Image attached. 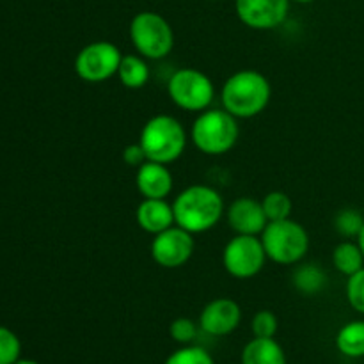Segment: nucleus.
<instances>
[{
	"label": "nucleus",
	"mask_w": 364,
	"mask_h": 364,
	"mask_svg": "<svg viewBox=\"0 0 364 364\" xmlns=\"http://www.w3.org/2000/svg\"><path fill=\"white\" fill-rule=\"evenodd\" d=\"M174 223L192 235L206 233L220 223L224 199L210 185H191L174 198Z\"/></svg>",
	"instance_id": "obj_1"
},
{
	"label": "nucleus",
	"mask_w": 364,
	"mask_h": 364,
	"mask_svg": "<svg viewBox=\"0 0 364 364\" xmlns=\"http://www.w3.org/2000/svg\"><path fill=\"white\" fill-rule=\"evenodd\" d=\"M272 85L269 78L256 70H240L231 75L223 85L220 102L223 109L237 119H251L269 107Z\"/></svg>",
	"instance_id": "obj_2"
},
{
	"label": "nucleus",
	"mask_w": 364,
	"mask_h": 364,
	"mask_svg": "<svg viewBox=\"0 0 364 364\" xmlns=\"http://www.w3.org/2000/svg\"><path fill=\"white\" fill-rule=\"evenodd\" d=\"M187 142V130L169 114H156L149 117L139 135V144L144 149L148 160L166 166L176 162L183 155Z\"/></svg>",
	"instance_id": "obj_3"
},
{
	"label": "nucleus",
	"mask_w": 364,
	"mask_h": 364,
	"mask_svg": "<svg viewBox=\"0 0 364 364\" xmlns=\"http://www.w3.org/2000/svg\"><path fill=\"white\" fill-rule=\"evenodd\" d=\"M240 137L238 119L226 109H206L198 114L191 128V141L201 153L219 156L230 153Z\"/></svg>",
	"instance_id": "obj_4"
},
{
	"label": "nucleus",
	"mask_w": 364,
	"mask_h": 364,
	"mask_svg": "<svg viewBox=\"0 0 364 364\" xmlns=\"http://www.w3.org/2000/svg\"><path fill=\"white\" fill-rule=\"evenodd\" d=\"M259 238L267 258L277 265H297L309 251L308 230L291 217L269 223Z\"/></svg>",
	"instance_id": "obj_5"
},
{
	"label": "nucleus",
	"mask_w": 364,
	"mask_h": 364,
	"mask_svg": "<svg viewBox=\"0 0 364 364\" xmlns=\"http://www.w3.org/2000/svg\"><path fill=\"white\" fill-rule=\"evenodd\" d=\"M128 32L135 52L146 59H166L174 48L173 27L162 14L155 11H141L135 14Z\"/></svg>",
	"instance_id": "obj_6"
},
{
	"label": "nucleus",
	"mask_w": 364,
	"mask_h": 364,
	"mask_svg": "<svg viewBox=\"0 0 364 364\" xmlns=\"http://www.w3.org/2000/svg\"><path fill=\"white\" fill-rule=\"evenodd\" d=\"M167 92L173 103L187 112H203L210 109L215 98V87L210 77L196 68H181L171 75Z\"/></svg>",
	"instance_id": "obj_7"
},
{
	"label": "nucleus",
	"mask_w": 364,
	"mask_h": 364,
	"mask_svg": "<svg viewBox=\"0 0 364 364\" xmlns=\"http://www.w3.org/2000/svg\"><path fill=\"white\" fill-rule=\"evenodd\" d=\"M123 53L112 41L98 39L85 45L75 57V73L87 84H102L116 77Z\"/></svg>",
	"instance_id": "obj_8"
},
{
	"label": "nucleus",
	"mask_w": 364,
	"mask_h": 364,
	"mask_svg": "<svg viewBox=\"0 0 364 364\" xmlns=\"http://www.w3.org/2000/svg\"><path fill=\"white\" fill-rule=\"evenodd\" d=\"M263 242L255 235H235L223 251V267L235 279H251L258 276L267 263Z\"/></svg>",
	"instance_id": "obj_9"
},
{
	"label": "nucleus",
	"mask_w": 364,
	"mask_h": 364,
	"mask_svg": "<svg viewBox=\"0 0 364 364\" xmlns=\"http://www.w3.org/2000/svg\"><path fill=\"white\" fill-rule=\"evenodd\" d=\"M194 235L174 224L169 230L153 237L151 258L164 269H180L188 263L194 255Z\"/></svg>",
	"instance_id": "obj_10"
},
{
	"label": "nucleus",
	"mask_w": 364,
	"mask_h": 364,
	"mask_svg": "<svg viewBox=\"0 0 364 364\" xmlns=\"http://www.w3.org/2000/svg\"><path fill=\"white\" fill-rule=\"evenodd\" d=\"M291 0H235L237 16L245 27L272 31L284 23Z\"/></svg>",
	"instance_id": "obj_11"
},
{
	"label": "nucleus",
	"mask_w": 364,
	"mask_h": 364,
	"mask_svg": "<svg viewBox=\"0 0 364 364\" xmlns=\"http://www.w3.org/2000/svg\"><path fill=\"white\" fill-rule=\"evenodd\" d=\"M242 322V309L237 301L228 297L213 299L203 308L199 327L212 336H228Z\"/></svg>",
	"instance_id": "obj_12"
},
{
	"label": "nucleus",
	"mask_w": 364,
	"mask_h": 364,
	"mask_svg": "<svg viewBox=\"0 0 364 364\" xmlns=\"http://www.w3.org/2000/svg\"><path fill=\"white\" fill-rule=\"evenodd\" d=\"M226 219L237 235L259 237L269 224L262 201L252 198H238L228 206Z\"/></svg>",
	"instance_id": "obj_13"
},
{
	"label": "nucleus",
	"mask_w": 364,
	"mask_h": 364,
	"mask_svg": "<svg viewBox=\"0 0 364 364\" xmlns=\"http://www.w3.org/2000/svg\"><path fill=\"white\" fill-rule=\"evenodd\" d=\"M135 185L146 199H167L173 192L174 178L166 164L146 160L135 173Z\"/></svg>",
	"instance_id": "obj_14"
},
{
	"label": "nucleus",
	"mask_w": 364,
	"mask_h": 364,
	"mask_svg": "<svg viewBox=\"0 0 364 364\" xmlns=\"http://www.w3.org/2000/svg\"><path fill=\"white\" fill-rule=\"evenodd\" d=\"M135 220H137L139 228L149 235H159L162 231L169 230L174 226V212L173 203L167 199H146L139 203L137 210H135Z\"/></svg>",
	"instance_id": "obj_15"
},
{
	"label": "nucleus",
	"mask_w": 364,
	"mask_h": 364,
	"mask_svg": "<svg viewBox=\"0 0 364 364\" xmlns=\"http://www.w3.org/2000/svg\"><path fill=\"white\" fill-rule=\"evenodd\" d=\"M242 364H287V355L274 338H252L242 352Z\"/></svg>",
	"instance_id": "obj_16"
},
{
	"label": "nucleus",
	"mask_w": 364,
	"mask_h": 364,
	"mask_svg": "<svg viewBox=\"0 0 364 364\" xmlns=\"http://www.w3.org/2000/svg\"><path fill=\"white\" fill-rule=\"evenodd\" d=\"M116 77L127 89H141L149 82L151 71L146 63V57L139 53H127L121 59Z\"/></svg>",
	"instance_id": "obj_17"
},
{
	"label": "nucleus",
	"mask_w": 364,
	"mask_h": 364,
	"mask_svg": "<svg viewBox=\"0 0 364 364\" xmlns=\"http://www.w3.org/2000/svg\"><path fill=\"white\" fill-rule=\"evenodd\" d=\"M291 283L295 290H299L304 295H316L327 287V274L316 263H304L299 265L291 274Z\"/></svg>",
	"instance_id": "obj_18"
},
{
	"label": "nucleus",
	"mask_w": 364,
	"mask_h": 364,
	"mask_svg": "<svg viewBox=\"0 0 364 364\" xmlns=\"http://www.w3.org/2000/svg\"><path fill=\"white\" fill-rule=\"evenodd\" d=\"M333 267L347 277L364 269V255L358 240H343L334 247Z\"/></svg>",
	"instance_id": "obj_19"
},
{
	"label": "nucleus",
	"mask_w": 364,
	"mask_h": 364,
	"mask_svg": "<svg viewBox=\"0 0 364 364\" xmlns=\"http://www.w3.org/2000/svg\"><path fill=\"white\" fill-rule=\"evenodd\" d=\"M336 347L347 358H364V320L345 323L338 331Z\"/></svg>",
	"instance_id": "obj_20"
},
{
	"label": "nucleus",
	"mask_w": 364,
	"mask_h": 364,
	"mask_svg": "<svg viewBox=\"0 0 364 364\" xmlns=\"http://www.w3.org/2000/svg\"><path fill=\"white\" fill-rule=\"evenodd\" d=\"M263 210H265V215L269 219V223L272 220H283L290 219L291 210H294V203H291L290 196L287 192L281 191H272L262 199Z\"/></svg>",
	"instance_id": "obj_21"
},
{
	"label": "nucleus",
	"mask_w": 364,
	"mask_h": 364,
	"mask_svg": "<svg viewBox=\"0 0 364 364\" xmlns=\"http://www.w3.org/2000/svg\"><path fill=\"white\" fill-rule=\"evenodd\" d=\"M364 226V217L359 210L345 208L334 217V230L347 240L358 238Z\"/></svg>",
	"instance_id": "obj_22"
},
{
	"label": "nucleus",
	"mask_w": 364,
	"mask_h": 364,
	"mask_svg": "<svg viewBox=\"0 0 364 364\" xmlns=\"http://www.w3.org/2000/svg\"><path fill=\"white\" fill-rule=\"evenodd\" d=\"M20 338L7 327L0 326V364H14L20 359Z\"/></svg>",
	"instance_id": "obj_23"
},
{
	"label": "nucleus",
	"mask_w": 364,
	"mask_h": 364,
	"mask_svg": "<svg viewBox=\"0 0 364 364\" xmlns=\"http://www.w3.org/2000/svg\"><path fill=\"white\" fill-rule=\"evenodd\" d=\"M345 294H347V301L350 308L364 315V269L347 277Z\"/></svg>",
	"instance_id": "obj_24"
},
{
	"label": "nucleus",
	"mask_w": 364,
	"mask_h": 364,
	"mask_svg": "<svg viewBox=\"0 0 364 364\" xmlns=\"http://www.w3.org/2000/svg\"><path fill=\"white\" fill-rule=\"evenodd\" d=\"M164 364H213L212 355L201 347H183L173 352Z\"/></svg>",
	"instance_id": "obj_25"
},
{
	"label": "nucleus",
	"mask_w": 364,
	"mask_h": 364,
	"mask_svg": "<svg viewBox=\"0 0 364 364\" xmlns=\"http://www.w3.org/2000/svg\"><path fill=\"white\" fill-rule=\"evenodd\" d=\"M277 327H279L277 316L269 309H262L251 320V329L255 338H274L277 333Z\"/></svg>",
	"instance_id": "obj_26"
},
{
	"label": "nucleus",
	"mask_w": 364,
	"mask_h": 364,
	"mask_svg": "<svg viewBox=\"0 0 364 364\" xmlns=\"http://www.w3.org/2000/svg\"><path fill=\"white\" fill-rule=\"evenodd\" d=\"M169 334L174 341L178 343H191L198 336V326H196L194 320L187 318V316H180V318L174 320L169 327Z\"/></svg>",
	"instance_id": "obj_27"
},
{
	"label": "nucleus",
	"mask_w": 364,
	"mask_h": 364,
	"mask_svg": "<svg viewBox=\"0 0 364 364\" xmlns=\"http://www.w3.org/2000/svg\"><path fill=\"white\" fill-rule=\"evenodd\" d=\"M146 160H148V156H146L144 149H142V146L139 144V142L137 144L127 146V148L123 149V162L127 164V166L137 169V167H141Z\"/></svg>",
	"instance_id": "obj_28"
},
{
	"label": "nucleus",
	"mask_w": 364,
	"mask_h": 364,
	"mask_svg": "<svg viewBox=\"0 0 364 364\" xmlns=\"http://www.w3.org/2000/svg\"><path fill=\"white\" fill-rule=\"evenodd\" d=\"M355 240H358L359 247H361V251H363V255H364V226H363L361 233H359V237H358V238H355Z\"/></svg>",
	"instance_id": "obj_29"
},
{
	"label": "nucleus",
	"mask_w": 364,
	"mask_h": 364,
	"mask_svg": "<svg viewBox=\"0 0 364 364\" xmlns=\"http://www.w3.org/2000/svg\"><path fill=\"white\" fill-rule=\"evenodd\" d=\"M14 364H39V363L32 361V359H18V361Z\"/></svg>",
	"instance_id": "obj_30"
},
{
	"label": "nucleus",
	"mask_w": 364,
	"mask_h": 364,
	"mask_svg": "<svg viewBox=\"0 0 364 364\" xmlns=\"http://www.w3.org/2000/svg\"><path fill=\"white\" fill-rule=\"evenodd\" d=\"M291 2H297V4H309V2H315V0H291Z\"/></svg>",
	"instance_id": "obj_31"
}]
</instances>
